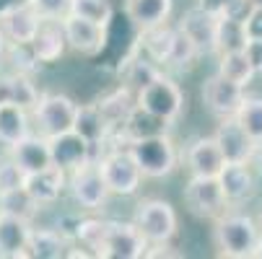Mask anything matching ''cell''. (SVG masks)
<instances>
[{"instance_id": "1", "label": "cell", "mask_w": 262, "mask_h": 259, "mask_svg": "<svg viewBox=\"0 0 262 259\" xmlns=\"http://www.w3.org/2000/svg\"><path fill=\"white\" fill-rule=\"evenodd\" d=\"M213 246L226 259H252L257 241H259V226L244 213H223L213 220Z\"/></svg>"}, {"instance_id": "2", "label": "cell", "mask_w": 262, "mask_h": 259, "mask_svg": "<svg viewBox=\"0 0 262 259\" xmlns=\"http://www.w3.org/2000/svg\"><path fill=\"white\" fill-rule=\"evenodd\" d=\"M184 104H187V96H184L182 86L171 76H166L164 70L154 81H148L143 88L135 91V106H140L143 112H148V114L159 117L169 127L182 117Z\"/></svg>"}, {"instance_id": "3", "label": "cell", "mask_w": 262, "mask_h": 259, "mask_svg": "<svg viewBox=\"0 0 262 259\" xmlns=\"http://www.w3.org/2000/svg\"><path fill=\"white\" fill-rule=\"evenodd\" d=\"M130 156L135 158L143 179H166L179 166V151L169 132H159L151 137H140L125 143Z\"/></svg>"}, {"instance_id": "4", "label": "cell", "mask_w": 262, "mask_h": 259, "mask_svg": "<svg viewBox=\"0 0 262 259\" xmlns=\"http://www.w3.org/2000/svg\"><path fill=\"white\" fill-rule=\"evenodd\" d=\"M101 176L106 181V190L115 197H133L143 187V174L130 156L127 145H112L101 156H96Z\"/></svg>"}, {"instance_id": "5", "label": "cell", "mask_w": 262, "mask_h": 259, "mask_svg": "<svg viewBox=\"0 0 262 259\" xmlns=\"http://www.w3.org/2000/svg\"><path fill=\"white\" fill-rule=\"evenodd\" d=\"M133 223L148 244H171L179 233V215L169 200L145 197L138 202Z\"/></svg>"}, {"instance_id": "6", "label": "cell", "mask_w": 262, "mask_h": 259, "mask_svg": "<svg viewBox=\"0 0 262 259\" xmlns=\"http://www.w3.org/2000/svg\"><path fill=\"white\" fill-rule=\"evenodd\" d=\"M65 192L73 197V202H76L81 210H89V213H101L106 207L109 197H112L96 158H91L89 163L68 171V190Z\"/></svg>"}, {"instance_id": "7", "label": "cell", "mask_w": 262, "mask_h": 259, "mask_svg": "<svg viewBox=\"0 0 262 259\" xmlns=\"http://www.w3.org/2000/svg\"><path fill=\"white\" fill-rule=\"evenodd\" d=\"M78 101L68 93H39V101L31 109V120L36 122V130L45 137L68 132L76 125Z\"/></svg>"}, {"instance_id": "8", "label": "cell", "mask_w": 262, "mask_h": 259, "mask_svg": "<svg viewBox=\"0 0 262 259\" xmlns=\"http://www.w3.org/2000/svg\"><path fill=\"white\" fill-rule=\"evenodd\" d=\"M184 207L200 220H215L229 210V202L221 192L215 176H190L182 190Z\"/></svg>"}, {"instance_id": "9", "label": "cell", "mask_w": 262, "mask_h": 259, "mask_svg": "<svg viewBox=\"0 0 262 259\" xmlns=\"http://www.w3.org/2000/svg\"><path fill=\"white\" fill-rule=\"evenodd\" d=\"M247 96V88H242L239 83L229 81L218 76V73H213V76H208L200 86V99H203V106L208 109V112L213 117H234L239 112V106Z\"/></svg>"}, {"instance_id": "10", "label": "cell", "mask_w": 262, "mask_h": 259, "mask_svg": "<svg viewBox=\"0 0 262 259\" xmlns=\"http://www.w3.org/2000/svg\"><path fill=\"white\" fill-rule=\"evenodd\" d=\"M60 21H62L68 50H73L76 55L96 57L106 47V42H109V26H99L94 21L78 18V16H73V13H65Z\"/></svg>"}, {"instance_id": "11", "label": "cell", "mask_w": 262, "mask_h": 259, "mask_svg": "<svg viewBox=\"0 0 262 259\" xmlns=\"http://www.w3.org/2000/svg\"><path fill=\"white\" fill-rule=\"evenodd\" d=\"M148 249V241L133 220H109L106 241L101 249L104 259H140Z\"/></svg>"}, {"instance_id": "12", "label": "cell", "mask_w": 262, "mask_h": 259, "mask_svg": "<svg viewBox=\"0 0 262 259\" xmlns=\"http://www.w3.org/2000/svg\"><path fill=\"white\" fill-rule=\"evenodd\" d=\"M47 145H50V161L52 166L62 169L65 174L78 169L83 163H89L94 156V145L81 137L76 130H68V132H60V135H52L47 137Z\"/></svg>"}, {"instance_id": "13", "label": "cell", "mask_w": 262, "mask_h": 259, "mask_svg": "<svg viewBox=\"0 0 262 259\" xmlns=\"http://www.w3.org/2000/svg\"><path fill=\"white\" fill-rule=\"evenodd\" d=\"M213 137L221 148L223 158H226V163H247L254 151V140L247 135V130L239 125L236 117H221Z\"/></svg>"}, {"instance_id": "14", "label": "cell", "mask_w": 262, "mask_h": 259, "mask_svg": "<svg viewBox=\"0 0 262 259\" xmlns=\"http://www.w3.org/2000/svg\"><path fill=\"white\" fill-rule=\"evenodd\" d=\"M184 34H187V39H190L198 50L200 57H210L215 55V29H218V16L203 11V8H190V11H184L179 23H177Z\"/></svg>"}, {"instance_id": "15", "label": "cell", "mask_w": 262, "mask_h": 259, "mask_svg": "<svg viewBox=\"0 0 262 259\" xmlns=\"http://www.w3.org/2000/svg\"><path fill=\"white\" fill-rule=\"evenodd\" d=\"M29 50H31L36 65L60 62L65 57V52H68L62 21L60 18H42L39 29H36V34H34V39L29 42Z\"/></svg>"}, {"instance_id": "16", "label": "cell", "mask_w": 262, "mask_h": 259, "mask_svg": "<svg viewBox=\"0 0 262 259\" xmlns=\"http://www.w3.org/2000/svg\"><path fill=\"white\" fill-rule=\"evenodd\" d=\"M215 179H218L221 192L229 205H242L257 195L259 179L249 163H223V169L218 171Z\"/></svg>"}, {"instance_id": "17", "label": "cell", "mask_w": 262, "mask_h": 259, "mask_svg": "<svg viewBox=\"0 0 262 259\" xmlns=\"http://www.w3.org/2000/svg\"><path fill=\"white\" fill-rule=\"evenodd\" d=\"M24 190L31 195V200L39 207H52V205L60 202V197L68 190V174L57 166H47L42 171L26 174Z\"/></svg>"}, {"instance_id": "18", "label": "cell", "mask_w": 262, "mask_h": 259, "mask_svg": "<svg viewBox=\"0 0 262 259\" xmlns=\"http://www.w3.org/2000/svg\"><path fill=\"white\" fill-rule=\"evenodd\" d=\"M184 163H187L190 176H218V171L223 169L226 158H223L215 137L203 135V137H195L190 145H187Z\"/></svg>"}, {"instance_id": "19", "label": "cell", "mask_w": 262, "mask_h": 259, "mask_svg": "<svg viewBox=\"0 0 262 259\" xmlns=\"http://www.w3.org/2000/svg\"><path fill=\"white\" fill-rule=\"evenodd\" d=\"M39 23H42V16L26 0L0 13V29H3L8 44H29L34 39L36 29H39Z\"/></svg>"}, {"instance_id": "20", "label": "cell", "mask_w": 262, "mask_h": 259, "mask_svg": "<svg viewBox=\"0 0 262 259\" xmlns=\"http://www.w3.org/2000/svg\"><path fill=\"white\" fill-rule=\"evenodd\" d=\"M8 158L24 171V174H34V171H42L47 166H52L50 161V145L47 137L39 132H29L26 137H21L18 143L8 145Z\"/></svg>"}, {"instance_id": "21", "label": "cell", "mask_w": 262, "mask_h": 259, "mask_svg": "<svg viewBox=\"0 0 262 259\" xmlns=\"http://www.w3.org/2000/svg\"><path fill=\"white\" fill-rule=\"evenodd\" d=\"M73 249V236L65 233L62 228H34L26 244V256L34 259H62Z\"/></svg>"}, {"instance_id": "22", "label": "cell", "mask_w": 262, "mask_h": 259, "mask_svg": "<svg viewBox=\"0 0 262 259\" xmlns=\"http://www.w3.org/2000/svg\"><path fill=\"white\" fill-rule=\"evenodd\" d=\"M125 18L135 31L166 23L174 13V0H122Z\"/></svg>"}, {"instance_id": "23", "label": "cell", "mask_w": 262, "mask_h": 259, "mask_svg": "<svg viewBox=\"0 0 262 259\" xmlns=\"http://www.w3.org/2000/svg\"><path fill=\"white\" fill-rule=\"evenodd\" d=\"M31 220L0 213V256H26V244L31 236Z\"/></svg>"}, {"instance_id": "24", "label": "cell", "mask_w": 262, "mask_h": 259, "mask_svg": "<svg viewBox=\"0 0 262 259\" xmlns=\"http://www.w3.org/2000/svg\"><path fill=\"white\" fill-rule=\"evenodd\" d=\"M31 132V112L8 99H0V145H13Z\"/></svg>"}, {"instance_id": "25", "label": "cell", "mask_w": 262, "mask_h": 259, "mask_svg": "<svg viewBox=\"0 0 262 259\" xmlns=\"http://www.w3.org/2000/svg\"><path fill=\"white\" fill-rule=\"evenodd\" d=\"M99 106V112L104 114L106 125L112 127V137L117 135V130L122 127V122L127 120V114L133 112V106H135V91L127 88V86H120L115 91H109L106 96H101L96 101Z\"/></svg>"}, {"instance_id": "26", "label": "cell", "mask_w": 262, "mask_h": 259, "mask_svg": "<svg viewBox=\"0 0 262 259\" xmlns=\"http://www.w3.org/2000/svg\"><path fill=\"white\" fill-rule=\"evenodd\" d=\"M171 36H174V26L169 21L151 26V29H143V31H138V50L164 70V62H166V55L171 47Z\"/></svg>"}, {"instance_id": "27", "label": "cell", "mask_w": 262, "mask_h": 259, "mask_svg": "<svg viewBox=\"0 0 262 259\" xmlns=\"http://www.w3.org/2000/svg\"><path fill=\"white\" fill-rule=\"evenodd\" d=\"M81 137H86L94 148L96 145H104L109 137H112V127L106 125L104 114L99 112L96 101L94 104H78V114H76V125H73Z\"/></svg>"}, {"instance_id": "28", "label": "cell", "mask_w": 262, "mask_h": 259, "mask_svg": "<svg viewBox=\"0 0 262 259\" xmlns=\"http://www.w3.org/2000/svg\"><path fill=\"white\" fill-rule=\"evenodd\" d=\"M159 132H169V125L161 122L159 117L143 112L140 106H133V112L127 114V120L122 122V127L117 130V137H122L125 143L130 140H140V137H151Z\"/></svg>"}, {"instance_id": "29", "label": "cell", "mask_w": 262, "mask_h": 259, "mask_svg": "<svg viewBox=\"0 0 262 259\" xmlns=\"http://www.w3.org/2000/svg\"><path fill=\"white\" fill-rule=\"evenodd\" d=\"M0 99H8V101H13V104H18V106L31 112L36 106V101H39V88L34 86V81L24 70H16L13 76L0 81Z\"/></svg>"}, {"instance_id": "30", "label": "cell", "mask_w": 262, "mask_h": 259, "mask_svg": "<svg viewBox=\"0 0 262 259\" xmlns=\"http://www.w3.org/2000/svg\"><path fill=\"white\" fill-rule=\"evenodd\" d=\"M106 228H109L106 218L89 215V218H81L76 223L73 239H76L91 256H101V249H104V241H106Z\"/></svg>"}, {"instance_id": "31", "label": "cell", "mask_w": 262, "mask_h": 259, "mask_svg": "<svg viewBox=\"0 0 262 259\" xmlns=\"http://www.w3.org/2000/svg\"><path fill=\"white\" fill-rule=\"evenodd\" d=\"M218 76L223 78H229L234 83H239L242 88H247L257 76H254V70L244 55V50H234V52H218V67H215Z\"/></svg>"}, {"instance_id": "32", "label": "cell", "mask_w": 262, "mask_h": 259, "mask_svg": "<svg viewBox=\"0 0 262 259\" xmlns=\"http://www.w3.org/2000/svg\"><path fill=\"white\" fill-rule=\"evenodd\" d=\"M247 44V34H244V23L239 16L223 13L218 16V29H215V55L218 52H234V50H244Z\"/></svg>"}, {"instance_id": "33", "label": "cell", "mask_w": 262, "mask_h": 259, "mask_svg": "<svg viewBox=\"0 0 262 259\" xmlns=\"http://www.w3.org/2000/svg\"><path fill=\"white\" fill-rule=\"evenodd\" d=\"M195 60H200L195 44L187 39V34L174 26V36H171V47H169V55H166V62H164V70H190L195 65Z\"/></svg>"}, {"instance_id": "34", "label": "cell", "mask_w": 262, "mask_h": 259, "mask_svg": "<svg viewBox=\"0 0 262 259\" xmlns=\"http://www.w3.org/2000/svg\"><path fill=\"white\" fill-rule=\"evenodd\" d=\"M39 210L42 207L31 200V195L24 187H13V190H3V192H0V213L34 220V215L39 213Z\"/></svg>"}, {"instance_id": "35", "label": "cell", "mask_w": 262, "mask_h": 259, "mask_svg": "<svg viewBox=\"0 0 262 259\" xmlns=\"http://www.w3.org/2000/svg\"><path fill=\"white\" fill-rule=\"evenodd\" d=\"M68 13L94 21L99 26H112L115 18V8H112V0H70Z\"/></svg>"}, {"instance_id": "36", "label": "cell", "mask_w": 262, "mask_h": 259, "mask_svg": "<svg viewBox=\"0 0 262 259\" xmlns=\"http://www.w3.org/2000/svg\"><path fill=\"white\" fill-rule=\"evenodd\" d=\"M254 143H262V96H244L239 112L234 114Z\"/></svg>"}, {"instance_id": "37", "label": "cell", "mask_w": 262, "mask_h": 259, "mask_svg": "<svg viewBox=\"0 0 262 259\" xmlns=\"http://www.w3.org/2000/svg\"><path fill=\"white\" fill-rule=\"evenodd\" d=\"M161 73V67L156 65V62H151L145 55H135V57H130L127 60V73H125V86L127 88H133V91H138V88H143L148 81H154L156 76Z\"/></svg>"}, {"instance_id": "38", "label": "cell", "mask_w": 262, "mask_h": 259, "mask_svg": "<svg viewBox=\"0 0 262 259\" xmlns=\"http://www.w3.org/2000/svg\"><path fill=\"white\" fill-rule=\"evenodd\" d=\"M254 3V0H198V8L213 13V16H223V13H231V16H244L247 8Z\"/></svg>"}, {"instance_id": "39", "label": "cell", "mask_w": 262, "mask_h": 259, "mask_svg": "<svg viewBox=\"0 0 262 259\" xmlns=\"http://www.w3.org/2000/svg\"><path fill=\"white\" fill-rule=\"evenodd\" d=\"M242 23H244L247 42L249 39H262V0H254V3L247 8V13L242 16Z\"/></svg>"}, {"instance_id": "40", "label": "cell", "mask_w": 262, "mask_h": 259, "mask_svg": "<svg viewBox=\"0 0 262 259\" xmlns=\"http://www.w3.org/2000/svg\"><path fill=\"white\" fill-rule=\"evenodd\" d=\"M42 18H62L68 13L70 0H26Z\"/></svg>"}, {"instance_id": "41", "label": "cell", "mask_w": 262, "mask_h": 259, "mask_svg": "<svg viewBox=\"0 0 262 259\" xmlns=\"http://www.w3.org/2000/svg\"><path fill=\"white\" fill-rule=\"evenodd\" d=\"M24 179H26V174L11 158L0 161V192H3V190H13V187H24Z\"/></svg>"}, {"instance_id": "42", "label": "cell", "mask_w": 262, "mask_h": 259, "mask_svg": "<svg viewBox=\"0 0 262 259\" xmlns=\"http://www.w3.org/2000/svg\"><path fill=\"white\" fill-rule=\"evenodd\" d=\"M244 55L254 70V76H262V39H249L244 44Z\"/></svg>"}, {"instance_id": "43", "label": "cell", "mask_w": 262, "mask_h": 259, "mask_svg": "<svg viewBox=\"0 0 262 259\" xmlns=\"http://www.w3.org/2000/svg\"><path fill=\"white\" fill-rule=\"evenodd\" d=\"M247 163L252 166V171L257 174V179H262V143H254V151H252V156H249Z\"/></svg>"}, {"instance_id": "44", "label": "cell", "mask_w": 262, "mask_h": 259, "mask_svg": "<svg viewBox=\"0 0 262 259\" xmlns=\"http://www.w3.org/2000/svg\"><path fill=\"white\" fill-rule=\"evenodd\" d=\"M8 52V39H6V34H3V29H0V57H3Z\"/></svg>"}, {"instance_id": "45", "label": "cell", "mask_w": 262, "mask_h": 259, "mask_svg": "<svg viewBox=\"0 0 262 259\" xmlns=\"http://www.w3.org/2000/svg\"><path fill=\"white\" fill-rule=\"evenodd\" d=\"M254 256L262 259V231H259V241H257V249H254Z\"/></svg>"}, {"instance_id": "46", "label": "cell", "mask_w": 262, "mask_h": 259, "mask_svg": "<svg viewBox=\"0 0 262 259\" xmlns=\"http://www.w3.org/2000/svg\"><path fill=\"white\" fill-rule=\"evenodd\" d=\"M257 226H259V231H262V205H259V213H257Z\"/></svg>"}]
</instances>
